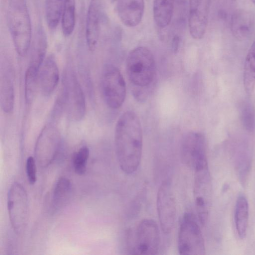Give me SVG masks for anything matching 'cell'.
<instances>
[{
    "instance_id": "10",
    "label": "cell",
    "mask_w": 255,
    "mask_h": 255,
    "mask_svg": "<svg viewBox=\"0 0 255 255\" xmlns=\"http://www.w3.org/2000/svg\"><path fill=\"white\" fill-rule=\"evenodd\" d=\"M156 207L158 220L162 232L169 234L176 217V204L171 183L165 180L161 184L157 194Z\"/></svg>"
},
{
    "instance_id": "1",
    "label": "cell",
    "mask_w": 255,
    "mask_h": 255,
    "mask_svg": "<svg viewBox=\"0 0 255 255\" xmlns=\"http://www.w3.org/2000/svg\"><path fill=\"white\" fill-rule=\"evenodd\" d=\"M115 143L121 169L128 174L136 171L141 161L142 136L139 119L134 112L127 111L119 118L116 126Z\"/></svg>"
},
{
    "instance_id": "18",
    "label": "cell",
    "mask_w": 255,
    "mask_h": 255,
    "mask_svg": "<svg viewBox=\"0 0 255 255\" xmlns=\"http://www.w3.org/2000/svg\"><path fill=\"white\" fill-rule=\"evenodd\" d=\"M47 48L46 33L42 27L39 26L32 42L29 64L40 69L45 60Z\"/></svg>"
},
{
    "instance_id": "13",
    "label": "cell",
    "mask_w": 255,
    "mask_h": 255,
    "mask_svg": "<svg viewBox=\"0 0 255 255\" xmlns=\"http://www.w3.org/2000/svg\"><path fill=\"white\" fill-rule=\"evenodd\" d=\"M65 88V102L70 117L80 121L86 112L85 99L82 89L74 74L67 82Z\"/></svg>"
},
{
    "instance_id": "29",
    "label": "cell",
    "mask_w": 255,
    "mask_h": 255,
    "mask_svg": "<svg viewBox=\"0 0 255 255\" xmlns=\"http://www.w3.org/2000/svg\"><path fill=\"white\" fill-rule=\"evenodd\" d=\"M35 159L29 156L26 163V172L28 181L30 184H34L36 180V168Z\"/></svg>"
},
{
    "instance_id": "7",
    "label": "cell",
    "mask_w": 255,
    "mask_h": 255,
    "mask_svg": "<svg viewBox=\"0 0 255 255\" xmlns=\"http://www.w3.org/2000/svg\"><path fill=\"white\" fill-rule=\"evenodd\" d=\"M212 182L208 167L194 171L193 196L198 220L205 225L208 219L212 200Z\"/></svg>"
},
{
    "instance_id": "26",
    "label": "cell",
    "mask_w": 255,
    "mask_h": 255,
    "mask_svg": "<svg viewBox=\"0 0 255 255\" xmlns=\"http://www.w3.org/2000/svg\"><path fill=\"white\" fill-rule=\"evenodd\" d=\"M76 0H64L61 15V28L63 35L68 37L73 32L76 22Z\"/></svg>"
},
{
    "instance_id": "32",
    "label": "cell",
    "mask_w": 255,
    "mask_h": 255,
    "mask_svg": "<svg viewBox=\"0 0 255 255\" xmlns=\"http://www.w3.org/2000/svg\"><path fill=\"white\" fill-rule=\"evenodd\" d=\"M112 0V1H115V0Z\"/></svg>"
},
{
    "instance_id": "2",
    "label": "cell",
    "mask_w": 255,
    "mask_h": 255,
    "mask_svg": "<svg viewBox=\"0 0 255 255\" xmlns=\"http://www.w3.org/2000/svg\"><path fill=\"white\" fill-rule=\"evenodd\" d=\"M7 21L15 51L25 56L31 42V23L26 0H9Z\"/></svg>"
},
{
    "instance_id": "30",
    "label": "cell",
    "mask_w": 255,
    "mask_h": 255,
    "mask_svg": "<svg viewBox=\"0 0 255 255\" xmlns=\"http://www.w3.org/2000/svg\"><path fill=\"white\" fill-rule=\"evenodd\" d=\"M180 39L178 36H175L172 40V47L174 52H176L178 50Z\"/></svg>"
},
{
    "instance_id": "9",
    "label": "cell",
    "mask_w": 255,
    "mask_h": 255,
    "mask_svg": "<svg viewBox=\"0 0 255 255\" xmlns=\"http://www.w3.org/2000/svg\"><path fill=\"white\" fill-rule=\"evenodd\" d=\"M28 198L26 191L20 183H13L7 193V210L13 230L20 234L25 228L28 216Z\"/></svg>"
},
{
    "instance_id": "24",
    "label": "cell",
    "mask_w": 255,
    "mask_h": 255,
    "mask_svg": "<svg viewBox=\"0 0 255 255\" xmlns=\"http://www.w3.org/2000/svg\"><path fill=\"white\" fill-rule=\"evenodd\" d=\"M64 0H45L44 12L46 24L49 29H55L58 26L64 5Z\"/></svg>"
},
{
    "instance_id": "12",
    "label": "cell",
    "mask_w": 255,
    "mask_h": 255,
    "mask_svg": "<svg viewBox=\"0 0 255 255\" xmlns=\"http://www.w3.org/2000/svg\"><path fill=\"white\" fill-rule=\"evenodd\" d=\"M211 0H189L188 25L191 37L196 40L205 35Z\"/></svg>"
},
{
    "instance_id": "21",
    "label": "cell",
    "mask_w": 255,
    "mask_h": 255,
    "mask_svg": "<svg viewBox=\"0 0 255 255\" xmlns=\"http://www.w3.org/2000/svg\"><path fill=\"white\" fill-rule=\"evenodd\" d=\"M72 191V184L68 179L62 177L58 180L54 189L51 203L54 211L66 205L71 198Z\"/></svg>"
},
{
    "instance_id": "17",
    "label": "cell",
    "mask_w": 255,
    "mask_h": 255,
    "mask_svg": "<svg viewBox=\"0 0 255 255\" xmlns=\"http://www.w3.org/2000/svg\"><path fill=\"white\" fill-rule=\"evenodd\" d=\"M255 18L253 14L245 9H238L231 18V30L238 40H245L252 34L255 27Z\"/></svg>"
},
{
    "instance_id": "27",
    "label": "cell",
    "mask_w": 255,
    "mask_h": 255,
    "mask_svg": "<svg viewBox=\"0 0 255 255\" xmlns=\"http://www.w3.org/2000/svg\"><path fill=\"white\" fill-rule=\"evenodd\" d=\"M90 151L87 146H84L78 150L73 157V166L77 174L83 175L86 171Z\"/></svg>"
},
{
    "instance_id": "11",
    "label": "cell",
    "mask_w": 255,
    "mask_h": 255,
    "mask_svg": "<svg viewBox=\"0 0 255 255\" xmlns=\"http://www.w3.org/2000/svg\"><path fill=\"white\" fill-rule=\"evenodd\" d=\"M60 135L57 129L52 125L46 126L36 141L34 154L38 164L46 167L55 160L60 147Z\"/></svg>"
},
{
    "instance_id": "14",
    "label": "cell",
    "mask_w": 255,
    "mask_h": 255,
    "mask_svg": "<svg viewBox=\"0 0 255 255\" xmlns=\"http://www.w3.org/2000/svg\"><path fill=\"white\" fill-rule=\"evenodd\" d=\"M59 80L58 65L53 55H49L42 64L39 72V89L45 96H50Z\"/></svg>"
},
{
    "instance_id": "3",
    "label": "cell",
    "mask_w": 255,
    "mask_h": 255,
    "mask_svg": "<svg viewBox=\"0 0 255 255\" xmlns=\"http://www.w3.org/2000/svg\"><path fill=\"white\" fill-rule=\"evenodd\" d=\"M129 80L135 86L143 87L153 80L155 70V61L151 51L139 46L130 51L126 61Z\"/></svg>"
},
{
    "instance_id": "4",
    "label": "cell",
    "mask_w": 255,
    "mask_h": 255,
    "mask_svg": "<svg viewBox=\"0 0 255 255\" xmlns=\"http://www.w3.org/2000/svg\"><path fill=\"white\" fill-rule=\"evenodd\" d=\"M178 251L183 255L205 254L204 238L195 215L185 213L180 223L177 237Z\"/></svg>"
},
{
    "instance_id": "8",
    "label": "cell",
    "mask_w": 255,
    "mask_h": 255,
    "mask_svg": "<svg viewBox=\"0 0 255 255\" xmlns=\"http://www.w3.org/2000/svg\"><path fill=\"white\" fill-rule=\"evenodd\" d=\"M103 97L111 109H117L123 104L126 95V83L120 71L113 65H106L102 79Z\"/></svg>"
},
{
    "instance_id": "25",
    "label": "cell",
    "mask_w": 255,
    "mask_h": 255,
    "mask_svg": "<svg viewBox=\"0 0 255 255\" xmlns=\"http://www.w3.org/2000/svg\"><path fill=\"white\" fill-rule=\"evenodd\" d=\"M243 77L245 90L251 94L255 85V41L251 46L245 59Z\"/></svg>"
},
{
    "instance_id": "22",
    "label": "cell",
    "mask_w": 255,
    "mask_h": 255,
    "mask_svg": "<svg viewBox=\"0 0 255 255\" xmlns=\"http://www.w3.org/2000/svg\"><path fill=\"white\" fill-rule=\"evenodd\" d=\"M39 68L29 65L24 76V96L26 103L30 104L34 100L39 89Z\"/></svg>"
},
{
    "instance_id": "5",
    "label": "cell",
    "mask_w": 255,
    "mask_h": 255,
    "mask_svg": "<svg viewBox=\"0 0 255 255\" xmlns=\"http://www.w3.org/2000/svg\"><path fill=\"white\" fill-rule=\"evenodd\" d=\"M129 242L130 254L153 255L157 254L160 246L159 230L153 220L145 219L137 225Z\"/></svg>"
},
{
    "instance_id": "16",
    "label": "cell",
    "mask_w": 255,
    "mask_h": 255,
    "mask_svg": "<svg viewBox=\"0 0 255 255\" xmlns=\"http://www.w3.org/2000/svg\"><path fill=\"white\" fill-rule=\"evenodd\" d=\"M101 28V10L99 0H91L86 21V40L89 49L94 51L98 42Z\"/></svg>"
},
{
    "instance_id": "19",
    "label": "cell",
    "mask_w": 255,
    "mask_h": 255,
    "mask_svg": "<svg viewBox=\"0 0 255 255\" xmlns=\"http://www.w3.org/2000/svg\"><path fill=\"white\" fill-rule=\"evenodd\" d=\"M249 216V208L248 200L245 195L240 193L236 200L234 219L237 232L241 239L247 235Z\"/></svg>"
},
{
    "instance_id": "20",
    "label": "cell",
    "mask_w": 255,
    "mask_h": 255,
    "mask_svg": "<svg viewBox=\"0 0 255 255\" xmlns=\"http://www.w3.org/2000/svg\"><path fill=\"white\" fill-rule=\"evenodd\" d=\"M174 0H154L153 16L156 25L160 28L170 23L173 13Z\"/></svg>"
},
{
    "instance_id": "6",
    "label": "cell",
    "mask_w": 255,
    "mask_h": 255,
    "mask_svg": "<svg viewBox=\"0 0 255 255\" xmlns=\"http://www.w3.org/2000/svg\"><path fill=\"white\" fill-rule=\"evenodd\" d=\"M180 153L182 162L190 169L195 171L208 167L206 140L202 133H186L181 141Z\"/></svg>"
},
{
    "instance_id": "28",
    "label": "cell",
    "mask_w": 255,
    "mask_h": 255,
    "mask_svg": "<svg viewBox=\"0 0 255 255\" xmlns=\"http://www.w3.org/2000/svg\"><path fill=\"white\" fill-rule=\"evenodd\" d=\"M241 114L244 126L248 130H253L255 127V118L250 106L246 104L244 105L242 107Z\"/></svg>"
},
{
    "instance_id": "23",
    "label": "cell",
    "mask_w": 255,
    "mask_h": 255,
    "mask_svg": "<svg viewBox=\"0 0 255 255\" xmlns=\"http://www.w3.org/2000/svg\"><path fill=\"white\" fill-rule=\"evenodd\" d=\"M0 103L2 110L11 113L14 105V91L12 81L6 75L1 77L0 82Z\"/></svg>"
},
{
    "instance_id": "15",
    "label": "cell",
    "mask_w": 255,
    "mask_h": 255,
    "mask_svg": "<svg viewBox=\"0 0 255 255\" xmlns=\"http://www.w3.org/2000/svg\"><path fill=\"white\" fill-rule=\"evenodd\" d=\"M117 12L122 22L134 27L141 22L144 11V0H117Z\"/></svg>"
},
{
    "instance_id": "31",
    "label": "cell",
    "mask_w": 255,
    "mask_h": 255,
    "mask_svg": "<svg viewBox=\"0 0 255 255\" xmlns=\"http://www.w3.org/2000/svg\"><path fill=\"white\" fill-rule=\"evenodd\" d=\"M253 3L255 5V0H252Z\"/></svg>"
}]
</instances>
